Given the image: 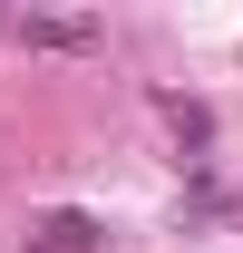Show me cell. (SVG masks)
<instances>
[{
    "instance_id": "1",
    "label": "cell",
    "mask_w": 243,
    "mask_h": 253,
    "mask_svg": "<svg viewBox=\"0 0 243 253\" xmlns=\"http://www.w3.org/2000/svg\"><path fill=\"white\" fill-rule=\"evenodd\" d=\"M20 39H30V49H88V39H97V20H68V10H30V20H20Z\"/></svg>"
},
{
    "instance_id": "2",
    "label": "cell",
    "mask_w": 243,
    "mask_h": 253,
    "mask_svg": "<svg viewBox=\"0 0 243 253\" xmlns=\"http://www.w3.org/2000/svg\"><path fill=\"white\" fill-rule=\"evenodd\" d=\"M97 244H107V224H97V214H49L30 253H97Z\"/></svg>"
}]
</instances>
